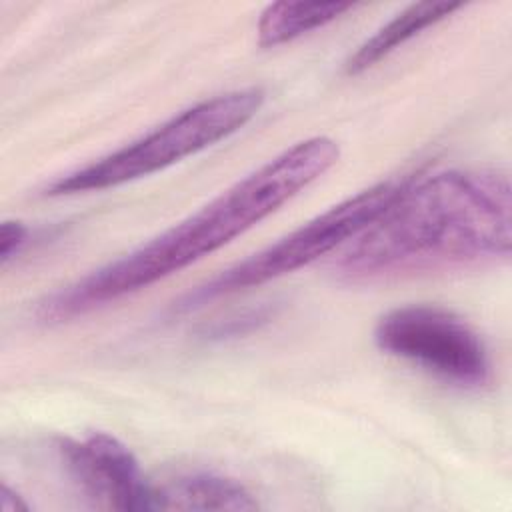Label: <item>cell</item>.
<instances>
[{"label": "cell", "instance_id": "cell-1", "mask_svg": "<svg viewBox=\"0 0 512 512\" xmlns=\"http://www.w3.org/2000/svg\"><path fill=\"white\" fill-rule=\"evenodd\" d=\"M510 178L498 168H458L416 178L354 240L334 268L366 282L508 258Z\"/></svg>", "mask_w": 512, "mask_h": 512}, {"label": "cell", "instance_id": "cell-2", "mask_svg": "<svg viewBox=\"0 0 512 512\" xmlns=\"http://www.w3.org/2000/svg\"><path fill=\"white\" fill-rule=\"evenodd\" d=\"M338 156L340 148L328 136L296 142L166 232L46 296L36 316L50 324L66 322L180 272L298 196Z\"/></svg>", "mask_w": 512, "mask_h": 512}, {"label": "cell", "instance_id": "cell-3", "mask_svg": "<svg viewBox=\"0 0 512 512\" xmlns=\"http://www.w3.org/2000/svg\"><path fill=\"white\" fill-rule=\"evenodd\" d=\"M264 92L256 86L206 98L142 138L66 172L46 186L48 196H70L114 188L164 170L214 146L246 126L262 108Z\"/></svg>", "mask_w": 512, "mask_h": 512}, {"label": "cell", "instance_id": "cell-4", "mask_svg": "<svg viewBox=\"0 0 512 512\" xmlns=\"http://www.w3.org/2000/svg\"><path fill=\"white\" fill-rule=\"evenodd\" d=\"M412 176L382 180L308 220L264 250L218 272L204 284L186 292L174 310L190 312L222 296H230L274 278L286 276L364 232L406 188Z\"/></svg>", "mask_w": 512, "mask_h": 512}, {"label": "cell", "instance_id": "cell-5", "mask_svg": "<svg viewBox=\"0 0 512 512\" xmlns=\"http://www.w3.org/2000/svg\"><path fill=\"white\" fill-rule=\"evenodd\" d=\"M374 340L382 352L458 386H482L490 378V356L478 332L440 306L390 310L378 320Z\"/></svg>", "mask_w": 512, "mask_h": 512}, {"label": "cell", "instance_id": "cell-6", "mask_svg": "<svg viewBox=\"0 0 512 512\" xmlns=\"http://www.w3.org/2000/svg\"><path fill=\"white\" fill-rule=\"evenodd\" d=\"M60 458L72 482L96 508L152 510V482L134 454L114 436L94 432L82 440H60Z\"/></svg>", "mask_w": 512, "mask_h": 512}, {"label": "cell", "instance_id": "cell-7", "mask_svg": "<svg viewBox=\"0 0 512 512\" xmlns=\"http://www.w3.org/2000/svg\"><path fill=\"white\" fill-rule=\"evenodd\" d=\"M152 510H218L252 512L260 504L234 478L214 472H186L164 482H152Z\"/></svg>", "mask_w": 512, "mask_h": 512}, {"label": "cell", "instance_id": "cell-8", "mask_svg": "<svg viewBox=\"0 0 512 512\" xmlns=\"http://www.w3.org/2000/svg\"><path fill=\"white\" fill-rule=\"evenodd\" d=\"M462 2H418L404 8L390 22L378 28L370 38H366L354 54L344 62V72L348 76H356L378 64L384 56L394 52L398 46L420 34L422 30L442 22L456 10H460Z\"/></svg>", "mask_w": 512, "mask_h": 512}, {"label": "cell", "instance_id": "cell-9", "mask_svg": "<svg viewBox=\"0 0 512 512\" xmlns=\"http://www.w3.org/2000/svg\"><path fill=\"white\" fill-rule=\"evenodd\" d=\"M352 2H274L268 4L256 24L258 44L262 48L280 46L322 28L344 12L352 10Z\"/></svg>", "mask_w": 512, "mask_h": 512}, {"label": "cell", "instance_id": "cell-10", "mask_svg": "<svg viewBox=\"0 0 512 512\" xmlns=\"http://www.w3.org/2000/svg\"><path fill=\"white\" fill-rule=\"evenodd\" d=\"M268 318V310H252L242 314L240 318H228L224 322H216L210 330H206V336L210 338H224V336H238L240 332H246L254 326H258L260 322H264Z\"/></svg>", "mask_w": 512, "mask_h": 512}, {"label": "cell", "instance_id": "cell-11", "mask_svg": "<svg viewBox=\"0 0 512 512\" xmlns=\"http://www.w3.org/2000/svg\"><path fill=\"white\" fill-rule=\"evenodd\" d=\"M28 240V228L18 220H4L0 226V260L8 264Z\"/></svg>", "mask_w": 512, "mask_h": 512}, {"label": "cell", "instance_id": "cell-12", "mask_svg": "<svg viewBox=\"0 0 512 512\" xmlns=\"http://www.w3.org/2000/svg\"><path fill=\"white\" fill-rule=\"evenodd\" d=\"M0 510H4V512L28 510V504L18 494H14L6 484H2V488H0Z\"/></svg>", "mask_w": 512, "mask_h": 512}]
</instances>
